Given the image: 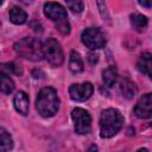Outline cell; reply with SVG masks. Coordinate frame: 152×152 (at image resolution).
<instances>
[{"mask_svg":"<svg viewBox=\"0 0 152 152\" xmlns=\"http://www.w3.org/2000/svg\"><path fill=\"white\" fill-rule=\"evenodd\" d=\"M36 109L44 118L53 116L59 109V97L57 90L51 87L42 88L36 99Z\"/></svg>","mask_w":152,"mask_h":152,"instance_id":"6da1fadb","label":"cell"},{"mask_svg":"<svg viewBox=\"0 0 152 152\" xmlns=\"http://www.w3.org/2000/svg\"><path fill=\"white\" fill-rule=\"evenodd\" d=\"M124 118L115 108H107L102 110L100 116V135L102 138L114 137L122 127Z\"/></svg>","mask_w":152,"mask_h":152,"instance_id":"7a4b0ae2","label":"cell"},{"mask_svg":"<svg viewBox=\"0 0 152 152\" xmlns=\"http://www.w3.org/2000/svg\"><path fill=\"white\" fill-rule=\"evenodd\" d=\"M14 50L17 55H19L20 57L33 62L42 61L44 57L43 44L37 38H32V37H26L17 42L14 44Z\"/></svg>","mask_w":152,"mask_h":152,"instance_id":"3957f363","label":"cell"},{"mask_svg":"<svg viewBox=\"0 0 152 152\" xmlns=\"http://www.w3.org/2000/svg\"><path fill=\"white\" fill-rule=\"evenodd\" d=\"M43 56L48 61V63L53 68L61 66L63 64V61H64V55H63V50L61 48V44L53 38H48L44 42Z\"/></svg>","mask_w":152,"mask_h":152,"instance_id":"277c9868","label":"cell"},{"mask_svg":"<svg viewBox=\"0 0 152 152\" xmlns=\"http://www.w3.org/2000/svg\"><path fill=\"white\" fill-rule=\"evenodd\" d=\"M81 39H82V43L91 50H97L106 45V37L103 32L97 27L84 28L82 31Z\"/></svg>","mask_w":152,"mask_h":152,"instance_id":"5b68a950","label":"cell"},{"mask_svg":"<svg viewBox=\"0 0 152 152\" xmlns=\"http://www.w3.org/2000/svg\"><path fill=\"white\" fill-rule=\"evenodd\" d=\"M74 127L78 134H88L91 131V116L83 108H75L71 112Z\"/></svg>","mask_w":152,"mask_h":152,"instance_id":"8992f818","label":"cell"},{"mask_svg":"<svg viewBox=\"0 0 152 152\" xmlns=\"http://www.w3.org/2000/svg\"><path fill=\"white\" fill-rule=\"evenodd\" d=\"M94 91L93 84L89 82L84 83H75L69 87V95L71 100L77 101V102H83L88 100Z\"/></svg>","mask_w":152,"mask_h":152,"instance_id":"52a82bcc","label":"cell"},{"mask_svg":"<svg viewBox=\"0 0 152 152\" xmlns=\"http://www.w3.org/2000/svg\"><path fill=\"white\" fill-rule=\"evenodd\" d=\"M44 14L51 19L52 21L56 23H61L66 20V10L57 2H45L44 4Z\"/></svg>","mask_w":152,"mask_h":152,"instance_id":"ba28073f","label":"cell"},{"mask_svg":"<svg viewBox=\"0 0 152 152\" xmlns=\"http://www.w3.org/2000/svg\"><path fill=\"white\" fill-rule=\"evenodd\" d=\"M134 115L139 119H147L152 114V94L147 93L142 95L137 102L134 109Z\"/></svg>","mask_w":152,"mask_h":152,"instance_id":"9c48e42d","label":"cell"},{"mask_svg":"<svg viewBox=\"0 0 152 152\" xmlns=\"http://www.w3.org/2000/svg\"><path fill=\"white\" fill-rule=\"evenodd\" d=\"M13 104L15 110L21 115L28 114V96L24 91L17 93V95L13 99Z\"/></svg>","mask_w":152,"mask_h":152,"instance_id":"30bf717a","label":"cell"},{"mask_svg":"<svg viewBox=\"0 0 152 152\" xmlns=\"http://www.w3.org/2000/svg\"><path fill=\"white\" fill-rule=\"evenodd\" d=\"M137 68L140 72L145 74L147 77H151V68H152V58H151V53L145 52L142 53L137 63Z\"/></svg>","mask_w":152,"mask_h":152,"instance_id":"8fae6325","label":"cell"},{"mask_svg":"<svg viewBox=\"0 0 152 152\" xmlns=\"http://www.w3.org/2000/svg\"><path fill=\"white\" fill-rule=\"evenodd\" d=\"M120 91L126 99H133L137 94V87L131 80L122 78L120 81Z\"/></svg>","mask_w":152,"mask_h":152,"instance_id":"7c38bea8","label":"cell"},{"mask_svg":"<svg viewBox=\"0 0 152 152\" xmlns=\"http://www.w3.org/2000/svg\"><path fill=\"white\" fill-rule=\"evenodd\" d=\"M26 19H27V13L23 8L18 7V6H13L10 10V20L13 24L21 25V24H24L26 21Z\"/></svg>","mask_w":152,"mask_h":152,"instance_id":"4fadbf2b","label":"cell"},{"mask_svg":"<svg viewBox=\"0 0 152 152\" xmlns=\"http://www.w3.org/2000/svg\"><path fill=\"white\" fill-rule=\"evenodd\" d=\"M69 69L74 74H78V72H82L83 71V61H82V57H81V55L78 52H76L74 50L70 53Z\"/></svg>","mask_w":152,"mask_h":152,"instance_id":"5bb4252c","label":"cell"},{"mask_svg":"<svg viewBox=\"0 0 152 152\" xmlns=\"http://www.w3.org/2000/svg\"><path fill=\"white\" fill-rule=\"evenodd\" d=\"M147 24H148V19L145 15L140 13H134L131 15V25L137 32H142L147 27Z\"/></svg>","mask_w":152,"mask_h":152,"instance_id":"9a60e30c","label":"cell"},{"mask_svg":"<svg viewBox=\"0 0 152 152\" xmlns=\"http://www.w3.org/2000/svg\"><path fill=\"white\" fill-rule=\"evenodd\" d=\"M13 148V139L11 134L0 127V152H10Z\"/></svg>","mask_w":152,"mask_h":152,"instance_id":"2e32d148","label":"cell"},{"mask_svg":"<svg viewBox=\"0 0 152 152\" xmlns=\"http://www.w3.org/2000/svg\"><path fill=\"white\" fill-rule=\"evenodd\" d=\"M102 81L107 87H113L118 81V71L115 66H109L102 71Z\"/></svg>","mask_w":152,"mask_h":152,"instance_id":"e0dca14e","label":"cell"},{"mask_svg":"<svg viewBox=\"0 0 152 152\" xmlns=\"http://www.w3.org/2000/svg\"><path fill=\"white\" fill-rule=\"evenodd\" d=\"M14 89V83L12 81V78L5 74L0 71V91L4 94H11Z\"/></svg>","mask_w":152,"mask_h":152,"instance_id":"ac0fdd59","label":"cell"},{"mask_svg":"<svg viewBox=\"0 0 152 152\" xmlns=\"http://www.w3.org/2000/svg\"><path fill=\"white\" fill-rule=\"evenodd\" d=\"M66 6L72 11V12H76V13H80L83 11L84 8V5L82 1H66Z\"/></svg>","mask_w":152,"mask_h":152,"instance_id":"d6986e66","label":"cell"},{"mask_svg":"<svg viewBox=\"0 0 152 152\" xmlns=\"http://www.w3.org/2000/svg\"><path fill=\"white\" fill-rule=\"evenodd\" d=\"M56 27H57V30H58L62 34H68V33L70 32V25H69L68 20H64V21L57 23Z\"/></svg>","mask_w":152,"mask_h":152,"instance_id":"ffe728a7","label":"cell"},{"mask_svg":"<svg viewBox=\"0 0 152 152\" xmlns=\"http://www.w3.org/2000/svg\"><path fill=\"white\" fill-rule=\"evenodd\" d=\"M87 152H97V146H96V145H91V146L88 148Z\"/></svg>","mask_w":152,"mask_h":152,"instance_id":"44dd1931","label":"cell"},{"mask_svg":"<svg viewBox=\"0 0 152 152\" xmlns=\"http://www.w3.org/2000/svg\"><path fill=\"white\" fill-rule=\"evenodd\" d=\"M139 4H140L141 6L147 7V8H150V7H151V2H146V1H139Z\"/></svg>","mask_w":152,"mask_h":152,"instance_id":"7402d4cb","label":"cell"},{"mask_svg":"<svg viewBox=\"0 0 152 152\" xmlns=\"http://www.w3.org/2000/svg\"><path fill=\"white\" fill-rule=\"evenodd\" d=\"M137 152H148V150H147V148H140V150H138Z\"/></svg>","mask_w":152,"mask_h":152,"instance_id":"603a6c76","label":"cell"},{"mask_svg":"<svg viewBox=\"0 0 152 152\" xmlns=\"http://www.w3.org/2000/svg\"><path fill=\"white\" fill-rule=\"evenodd\" d=\"M0 5H2V1H1V0H0Z\"/></svg>","mask_w":152,"mask_h":152,"instance_id":"cb8c5ba5","label":"cell"}]
</instances>
